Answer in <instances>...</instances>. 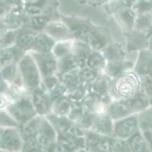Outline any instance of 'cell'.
I'll list each match as a JSON object with an SVG mask.
<instances>
[{
	"mask_svg": "<svg viewBox=\"0 0 152 152\" xmlns=\"http://www.w3.org/2000/svg\"><path fill=\"white\" fill-rule=\"evenodd\" d=\"M8 111L10 116L19 121H28L34 114L31 103L26 99H21L13 103L9 107Z\"/></svg>",
	"mask_w": 152,
	"mask_h": 152,
	"instance_id": "cell-1",
	"label": "cell"
},
{
	"mask_svg": "<svg viewBox=\"0 0 152 152\" xmlns=\"http://www.w3.org/2000/svg\"><path fill=\"white\" fill-rule=\"evenodd\" d=\"M20 69L25 83L31 88H36L39 83V74L36 65L30 57H25L20 63Z\"/></svg>",
	"mask_w": 152,
	"mask_h": 152,
	"instance_id": "cell-2",
	"label": "cell"
},
{
	"mask_svg": "<svg viewBox=\"0 0 152 152\" xmlns=\"http://www.w3.org/2000/svg\"><path fill=\"white\" fill-rule=\"evenodd\" d=\"M137 80L134 76L126 75L121 77L116 83V89L120 96H131L137 88Z\"/></svg>",
	"mask_w": 152,
	"mask_h": 152,
	"instance_id": "cell-3",
	"label": "cell"
},
{
	"mask_svg": "<svg viewBox=\"0 0 152 152\" xmlns=\"http://www.w3.org/2000/svg\"><path fill=\"white\" fill-rule=\"evenodd\" d=\"M137 129V121L134 117H130L117 123L116 126V134L121 137H128L135 134Z\"/></svg>",
	"mask_w": 152,
	"mask_h": 152,
	"instance_id": "cell-4",
	"label": "cell"
},
{
	"mask_svg": "<svg viewBox=\"0 0 152 152\" xmlns=\"http://www.w3.org/2000/svg\"><path fill=\"white\" fill-rule=\"evenodd\" d=\"M137 70L139 74L148 76L152 74V50L143 51L140 55Z\"/></svg>",
	"mask_w": 152,
	"mask_h": 152,
	"instance_id": "cell-5",
	"label": "cell"
},
{
	"mask_svg": "<svg viewBox=\"0 0 152 152\" xmlns=\"http://www.w3.org/2000/svg\"><path fill=\"white\" fill-rule=\"evenodd\" d=\"M130 148L132 152H151L145 137L140 134H135L131 138Z\"/></svg>",
	"mask_w": 152,
	"mask_h": 152,
	"instance_id": "cell-6",
	"label": "cell"
},
{
	"mask_svg": "<svg viewBox=\"0 0 152 152\" xmlns=\"http://www.w3.org/2000/svg\"><path fill=\"white\" fill-rule=\"evenodd\" d=\"M53 137V130L50 129V126L47 124H45L42 131L39 132L35 137L37 142L42 148L43 147H49L51 145L52 140Z\"/></svg>",
	"mask_w": 152,
	"mask_h": 152,
	"instance_id": "cell-7",
	"label": "cell"
},
{
	"mask_svg": "<svg viewBox=\"0 0 152 152\" xmlns=\"http://www.w3.org/2000/svg\"><path fill=\"white\" fill-rule=\"evenodd\" d=\"M131 111L129 103L124 102H119L113 104L110 108V114L111 117L116 119L126 116Z\"/></svg>",
	"mask_w": 152,
	"mask_h": 152,
	"instance_id": "cell-8",
	"label": "cell"
},
{
	"mask_svg": "<svg viewBox=\"0 0 152 152\" xmlns=\"http://www.w3.org/2000/svg\"><path fill=\"white\" fill-rule=\"evenodd\" d=\"M37 37L32 33H24L17 37L16 44L19 48L28 49L36 44Z\"/></svg>",
	"mask_w": 152,
	"mask_h": 152,
	"instance_id": "cell-9",
	"label": "cell"
},
{
	"mask_svg": "<svg viewBox=\"0 0 152 152\" xmlns=\"http://www.w3.org/2000/svg\"><path fill=\"white\" fill-rule=\"evenodd\" d=\"M148 104H150L149 99L145 93L136 95L129 102V105L131 109L136 110V111L146 108Z\"/></svg>",
	"mask_w": 152,
	"mask_h": 152,
	"instance_id": "cell-10",
	"label": "cell"
},
{
	"mask_svg": "<svg viewBox=\"0 0 152 152\" xmlns=\"http://www.w3.org/2000/svg\"><path fill=\"white\" fill-rule=\"evenodd\" d=\"M38 126L39 123L37 120H29L28 121H25L22 124L21 130H22V134L26 136L28 139V138L33 137L37 134Z\"/></svg>",
	"mask_w": 152,
	"mask_h": 152,
	"instance_id": "cell-11",
	"label": "cell"
},
{
	"mask_svg": "<svg viewBox=\"0 0 152 152\" xmlns=\"http://www.w3.org/2000/svg\"><path fill=\"white\" fill-rule=\"evenodd\" d=\"M34 103L37 111L39 113H45L48 110L47 99L41 92H36L34 94Z\"/></svg>",
	"mask_w": 152,
	"mask_h": 152,
	"instance_id": "cell-12",
	"label": "cell"
},
{
	"mask_svg": "<svg viewBox=\"0 0 152 152\" xmlns=\"http://www.w3.org/2000/svg\"><path fill=\"white\" fill-rule=\"evenodd\" d=\"M96 129L102 134H109L112 130L111 122L108 117H99L96 122Z\"/></svg>",
	"mask_w": 152,
	"mask_h": 152,
	"instance_id": "cell-13",
	"label": "cell"
},
{
	"mask_svg": "<svg viewBox=\"0 0 152 152\" xmlns=\"http://www.w3.org/2000/svg\"><path fill=\"white\" fill-rule=\"evenodd\" d=\"M87 64L89 68L96 71L102 68L104 65V59L98 53H94L90 55L87 59Z\"/></svg>",
	"mask_w": 152,
	"mask_h": 152,
	"instance_id": "cell-14",
	"label": "cell"
},
{
	"mask_svg": "<svg viewBox=\"0 0 152 152\" xmlns=\"http://www.w3.org/2000/svg\"><path fill=\"white\" fill-rule=\"evenodd\" d=\"M53 44V41L47 36L42 34V35H39L38 37H37L36 45L42 51H49L51 49Z\"/></svg>",
	"mask_w": 152,
	"mask_h": 152,
	"instance_id": "cell-15",
	"label": "cell"
},
{
	"mask_svg": "<svg viewBox=\"0 0 152 152\" xmlns=\"http://www.w3.org/2000/svg\"><path fill=\"white\" fill-rule=\"evenodd\" d=\"M88 41L91 45L96 50L102 48L103 47H105V44H106L105 38L97 33L91 34L88 37Z\"/></svg>",
	"mask_w": 152,
	"mask_h": 152,
	"instance_id": "cell-16",
	"label": "cell"
},
{
	"mask_svg": "<svg viewBox=\"0 0 152 152\" xmlns=\"http://www.w3.org/2000/svg\"><path fill=\"white\" fill-rule=\"evenodd\" d=\"M42 147L35 137L28 138L23 145L22 152H41Z\"/></svg>",
	"mask_w": 152,
	"mask_h": 152,
	"instance_id": "cell-17",
	"label": "cell"
},
{
	"mask_svg": "<svg viewBox=\"0 0 152 152\" xmlns=\"http://www.w3.org/2000/svg\"><path fill=\"white\" fill-rule=\"evenodd\" d=\"M44 59L42 61L40 66L43 74L48 75L56 69V62L50 57H45Z\"/></svg>",
	"mask_w": 152,
	"mask_h": 152,
	"instance_id": "cell-18",
	"label": "cell"
},
{
	"mask_svg": "<svg viewBox=\"0 0 152 152\" xmlns=\"http://www.w3.org/2000/svg\"><path fill=\"white\" fill-rule=\"evenodd\" d=\"M59 140H60V143L59 144L63 145L68 150L75 148L77 146V144H78L77 138L66 134H62Z\"/></svg>",
	"mask_w": 152,
	"mask_h": 152,
	"instance_id": "cell-19",
	"label": "cell"
},
{
	"mask_svg": "<svg viewBox=\"0 0 152 152\" xmlns=\"http://www.w3.org/2000/svg\"><path fill=\"white\" fill-rule=\"evenodd\" d=\"M15 74H16V66L13 63L5 65L1 68L0 71L1 78H4L7 80H10V79L13 78Z\"/></svg>",
	"mask_w": 152,
	"mask_h": 152,
	"instance_id": "cell-20",
	"label": "cell"
},
{
	"mask_svg": "<svg viewBox=\"0 0 152 152\" xmlns=\"http://www.w3.org/2000/svg\"><path fill=\"white\" fill-rule=\"evenodd\" d=\"M16 126V122L14 119L6 114L5 112L0 111V127L9 128Z\"/></svg>",
	"mask_w": 152,
	"mask_h": 152,
	"instance_id": "cell-21",
	"label": "cell"
},
{
	"mask_svg": "<svg viewBox=\"0 0 152 152\" xmlns=\"http://www.w3.org/2000/svg\"><path fill=\"white\" fill-rule=\"evenodd\" d=\"M62 79L63 83L69 87L77 86L78 83V77L74 73L70 71H65V73H64L62 75Z\"/></svg>",
	"mask_w": 152,
	"mask_h": 152,
	"instance_id": "cell-22",
	"label": "cell"
},
{
	"mask_svg": "<svg viewBox=\"0 0 152 152\" xmlns=\"http://www.w3.org/2000/svg\"><path fill=\"white\" fill-rule=\"evenodd\" d=\"M107 54L113 61H118V59L123 56V52L120 47L111 46L107 50Z\"/></svg>",
	"mask_w": 152,
	"mask_h": 152,
	"instance_id": "cell-23",
	"label": "cell"
},
{
	"mask_svg": "<svg viewBox=\"0 0 152 152\" xmlns=\"http://www.w3.org/2000/svg\"><path fill=\"white\" fill-rule=\"evenodd\" d=\"M123 70V65L119 61H112V62L108 65V72L111 76H117Z\"/></svg>",
	"mask_w": 152,
	"mask_h": 152,
	"instance_id": "cell-24",
	"label": "cell"
},
{
	"mask_svg": "<svg viewBox=\"0 0 152 152\" xmlns=\"http://www.w3.org/2000/svg\"><path fill=\"white\" fill-rule=\"evenodd\" d=\"M77 65V59L73 56H68L65 58L62 63V68L65 71H70L76 68Z\"/></svg>",
	"mask_w": 152,
	"mask_h": 152,
	"instance_id": "cell-25",
	"label": "cell"
},
{
	"mask_svg": "<svg viewBox=\"0 0 152 152\" xmlns=\"http://www.w3.org/2000/svg\"><path fill=\"white\" fill-rule=\"evenodd\" d=\"M144 88H145V94L149 99L150 104L152 105V74L145 76V82H144Z\"/></svg>",
	"mask_w": 152,
	"mask_h": 152,
	"instance_id": "cell-26",
	"label": "cell"
},
{
	"mask_svg": "<svg viewBox=\"0 0 152 152\" xmlns=\"http://www.w3.org/2000/svg\"><path fill=\"white\" fill-rule=\"evenodd\" d=\"M71 108L69 101L65 99H59L56 104V110L59 114H65L68 112Z\"/></svg>",
	"mask_w": 152,
	"mask_h": 152,
	"instance_id": "cell-27",
	"label": "cell"
},
{
	"mask_svg": "<svg viewBox=\"0 0 152 152\" xmlns=\"http://www.w3.org/2000/svg\"><path fill=\"white\" fill-rule=\"evenodd\" d=\"M125 144L121 141H115L111 144V152H125Z\"/></svg>",
	"mask_w": 152,
	"mask_h": 152,
	"instance_id": "cell-28",
	"label": "cell"
},
{
	"mask_svg": "<svg viewBox=\"0 0 152 152\" xmlns=\"http://www.w3.org/2000/svg\"><path fill=\"white\" fill-rule=\"evenodd\" d=\"M96 76L94 71L91 68H87V69H85L84 71L82 72V77L83 78H84L86 80H92Z\"/></svg>",
	"mask_w": 152,
	"mask_h": 152,
	"instance_id": "cell-29",
	"label": "cell"
},
{
	"mask_svg": "<svg viewBox=\"0 0 152 152\" xmlns=\"http://www.w3.org/2000/svg\"><path fill=\"white\" fill-rule=\"evenodd\" d=\"M45 84L46 86L49 89H54L56 88V85H57V80L55 77H48L46 78L45 80Z\"/></svg>",
	"mask_w": 152,
	"mask_h": 152,
	"instance_id": "cell-30",
	"label": "cell"
},
{
	"mask_svg": "<svg viewBox=\"0 0 152 152\" xmlns=\"http://www.w3.org/2000/svg\"><path fill=\"white\" fill-rule=\"evenodd\" d=\"M48 152H68V149L61 144H54L50 145Z\"/></svg>",
	"mask_w": 152,
	"mask_h": 152,
	"instance_id": "cell-31",
	"label": "cell"
},
{
	"mask_svg": "<svg viewBox=\"0 0 152 152\" xmlns=\"http://www.w3.org/2000/svg\"><path fill=\"white\" fill-rule=\"evenodd\" d=\"M145 123V130H150L152 132V109L148 113Z\"/></svg>",
	"mask_w": 152,
	"mask_h": 152,
	"instance_id": "cell-32",
	"label": "cell"
},
{
	"mask_svg": "<svg viewBox=\"0 0 152 152\" xmlns=\"http://www.w3.org/2000/svg\"><path fill=\"white\" fill-rule=\"evenodd\" d=\"M92 121V117L90 114H86L84 117H82L81 120H80V123L82 126H88L91 123Z\"/></svg>",
	"mask_w": 152,
	"mask_h": 152,
	"instance_id": "cell-33",
	"label": "cell"
},
{
	"mask_svg": "<svg viewBox=\"0 0 152 152\" xmlns=\"http://www.w3.org/2000/svg\"><path fill=\"white\" fill-rule=\"evenodd\" d=\"M31 25L35 28H41L45 25V21L42 19H34L31 22Z\"/></svg>",
	"mask_w": 152,
	"mask_h": 152,
	"instance_id": "cell-34",
	"label": "cell"
},
{
	"mask_svg": "<svg viewBox=\"0 0 152 152\" xmlns=\"http://www.w3.org/2000/svg\"><path fill=\"white\" fill-rule=\"evenodd\" d=\"M68 50V48L65 45H59L57 47L55 48V53L58 55V56H61V55H64Z\"/></svg>",
	"mask_w": 152,
	"mask_h": 152,
	"instance_id": "cell-35",
	"label": "cell"
},
{
	"mask_svg": "<svg viewBox=\"0 0 152 152\" xmlns=\"http://www.w3.org/2000/svg\"><path fill=\"white\" fill-rule=\"evenodd\" d=\"M148 45H149V49L151 50H152V34H151V35L150 36L149 42H148Z\"/></svg>",
	"mask_w": 152,
	"mask_h": 152,
	"instance_id": "cell-36",
	"label": "cell"
},
{
	"mask_svg": "<svg viewBox=\"0 0 152 152\" xmlns=\"http://www.w3.org/2000/svg\"><path fill=\"white\" fill-rule=\"evenodd\" d=\"M0 34H1V32H0Z\"/></svg>",
	"mask_w": 152,
	"mask_h": 152,
	"instance_id": "cell-37",
	"label": "cell"
}]
</instances>
